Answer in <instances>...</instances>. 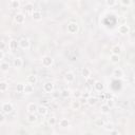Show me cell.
I'll list each match as a JSON object with an SVG mask.
<instances>
[{
	"instance_id": "cell-26",
	"label": "cell",
	"mask_w": 135,
	"mask_h": 135,
	"mask_svg": "<svg viewBox=\"0 0 135 135\" xmlns=\"http://www.w3.org/2000/svg\"><path fill=\"white\" fill-rule=\"evenodd\" d=\"M10 7L11 9H18L20 7V2L17 1V0H12L10 2Z\"/></svg>"
},
{
	"instance_id": "cell-1",
	"label": "cell",
	"mask_w": 135,
	"mask_h": 135,
	"mask_svg": "<svg viewBox=\"0 0 135 135\" xmlns=\"http://www.w3.org/2000/svg\"><path fill=\"white\" fill-rule=\"evenodd\" d=\"M13 111V104L11 102H3L1 105V112H3L4 114H9Z\"/></svg>"
},
{
	"instance_id": "cell-5",
	"label": "cell",
	"mask_w": 135,
	"mask_h": 135,
	"mask_svg": "<svg viewBox=\"0 0 135 135\" xmlns=\"http://www.w3.org/2000/svg\"><path fill=\"white\" fill-rule=\"evenodd\" d=\"M41 62H42V66L43 67H51L53 62H54V60H53V58L51 56H43L42 59H41Z\"/></svg>"
},
{
	"instance_id": "cell-22",
	"label": "cell",
	"mask_w": 135,
	"mask_h": 135,
	"mask_svg": "<svg viewBox=\"0 0 135 135\" xmlns=\"http://www.w3.org/2000/svg\"><path fill=\"white\" fill-rule=\"evenodd\" d=\"M34 92V87L33 85H30V84H28L25 85V88H24V93L25 94H31Z\"/></svg>"
},
{
	"instance_id": "cell-32",
	"label": "cell",
	"mask_w": 135,
	"mask_h": 135,
	"mask_svg": "<svg viewBox=\"0 0 135 135\" xmlns=\"http://www.w3.org/2000/svg\"><path fill=\"white\" fill-rule=\"evenodd\" d=\"M60 93H61V96H62V97H64V98H68L70 95H71V92H70V90H68V89L62 90Z\"/></svg>"
},
{
	"instance_id": "cell-30",
	"label": "cell",
	"mask_w": 135,
	"mask_h": 135,
	"mask_svg": "<svg viewBox=\"0 0 135 135\" xmlns=\"http://www.w3.org/2000/svg\"><path fill=\"white\" fill-rule=\"evenodd\" d=\"M110 60L112 61L113 63H117L119 61V55H114V54H112L110 56Z\"/></svg>"
},
{
	"instance_id": "cell-16",
	"label": "cell",
	"mask_w": 135,
	"mask_h": 135,
	"mask_svg": "<svg viewBox=\"0 0 135 135\" xmlns=\"http://www.w3.org/2000/svg\"><path fill=\"white\" fill-rule=\"evenodd\" d=\"M37 76L36 75H29L28 76V83L30 84V85H35V84H37Z\"/></svg>"
},
{
	"instance_id": "cell-9",
	"label": "cell",
	"mask_w": 135,
	"mask_h": 135,
	"mask_svg": "<svg viewBox=\"0 0 135 135\" xmlns=\"http://www.w3.org/2000/svg\"><path fill=\"white\" fill-rule=\"evenodd\" d=\"M64 80L67 81L68 84H71L75 80V75L73 72H67L64 74Z\"/></svg>"
},
{
	"instance_id": "cell-39",
	"label": "cell",
	"mask_w": 135,
	"mask_h": 135,
	"mask_svg": "<svg viewBox=\"0 0 135 135\" xmlns=\"http://www.w3.org/2000/svg\"><path fill=\"white\" fill-rule=\"evenodd\" d=\"M122 5H127V7H128V5H131L132 4V2L130 1V0H121V2H120Z\"/></svg>"
},
{
	"instance_id": "cell-21",
	"label": "cell",
	"mask_w": 135,
	"mask_h": 135,
	"mask_svg": "<svg viewBox=\"0 0 135 135\" xmlns=\"http://www.w3.org/2000/svg\"><path fill=\"white\" fill-rule=\"evenodd\" d=\"M71 107H72V109H73V110H79V109H80V107H81V103H80V101H78L77 99H76V100L72 101Z\"/></svg>"
},
{
	"instance_id": "cell-35",
	"label": "cell",
	"mask_w": 135,
	"mask_h": 135,
	"mask_svg": "<svg viewBox=\"0 0 135 135\" xmlns=\"http://www.w3.org/2000/svg\"><path fill=\"white\" fill-rule=\"evenodd\" d=\"M81 95H83V93H81L79 90H75V91L73 92V96H74L75 98H80Z\"/></svg>"
},
{
	"instance_id": "cell-25",
	"label": "cell",
	"mask_w": 135,
	"mask_h": 135,
	"mask_svg": "<svg viewBox=\"0 0 135 135\" xmlns=\"http://www.w3.org/2000/svg\"><path fill=\"white\" fill-rule=\"evenodd\" d=\"M121 53V48L119 45H114L112 48V54L114 55H119Z\"/></svg>"
},
{
	"instance_id": "cell-15",
	"label": "cell",
	"mask_w": 135,
	"mask_h": 135,
	"mask_svg": "<svg viewBox=\"0 0 135 135\" xmlns=\"http://www.w3.org/2000/svg\"><path fill=\"white\" fill-rule=\"evenodd\" d=\"M94 89L97 92H101L104 89V86L101 81H95V84H94Z\"/></svg>"
},
{
	"instance_id": "cell-43",
	"label": "cell",
	"mask_w": 135,
	"mask_h": 135,
	"mask_svg": "<svg viewBox=\"0 0 135 135\" xmlns=\"http://www.w3.org/2000/svg\"><path fill=\"white\" fill-rule=\"evenodd\" d=\"M3 58H4V52L0 51V59H1V61H3Z\"/></svg>"
},
{
	"instance_id": "cell-31",
	"label": "cell",
	"mask_w": 135,
	"mask_h": 135,
	"mask_svg": "<svg viewBox=\"0 0 135 135\" xmlns=\"http://www.w3.org/2000/svg\"><path fill=\"white\" fill-rule=\"evenodd\" d=\"M33 9H34V5L32 2H28L24 4V10L26 12H31V11H33Z\"/></svg>"
},
{
	"instance_id": "cell-33",
	"label": "cell",
	"mask_w": 135,
	"mask_h": 135,
	"mask_svg": "<svg viewBox=\"0 0 135 135\" xmlns=\"http://www.w3.org/2000/svg\"><path fill=\"white\" fill-rule=\"evenodd\" d=\"M87 102L89 103L90 105H94V104H96V102H97V98H96V97H92V96H91V97L87 100Z\"/></svg>"
},
{
	"instance_id": "cell-46",
	"label": "cell",
	"mask_w": 135,
	"mask_h": 135,
	"mask_svg": "<svg viewBox=\"0 0 135 135\" xmlns=\"http://www.w3.org/2000/svg\"><path fill=\"white\" fill-rule=\"evenodd\" d=\"M134 83H135V75H134Z\"/></svg>"
},
{
	"instance_id": "cell-18",
	"label": "cell",
	"mask_w": 135,
	"mask_h": 135,
	"mask_svg": "<svg viewBox=\"0 0 135 135\" xmlns=\"http://www.w3.org/2000/svg\"><path fill=\"white\" fill-rule=\"evenodd\" d=\"M9 68H10V63L7 61H1L0 63V69H1L2 72H7L9 71Z\"/></svg>"
},
{
	"instance_id": "cell-12",
	"label": "cell",
	"mask_w": 135,
	"mask_h": 135,
	"mask_svg": "<svg viewBox=\"0 0 135 135\" xmlns=\"http://www.w3.org/2000/svg\"><path fill=\"white\" fill-rule=\"evenodd\" d=\"M118 32L121 35H126V34H128L129 32H130V28H129L127 24H121L118 28Z\"/></svg>"
},
{
	"instance_id": "cell-13",
	"label": "cell",
	"mask_w": 135,
	"mask_h": 135,
	"mask_svg": "<svg viewBox=\"0 0 135 135\" xmlns=\"http://www.w3.org/2000/svg\"><path fill=\"white\" fill-rule=\"evenodd\" d=\"M18 45H19V41H17L15 39H11V41L9 43V49L12 51H15L18 48Z\"/></svg>"
},
{
	"instance_id": "cell-38",
	"label": "cell",
	"mask_w": 135,
	"mask_h": 135,
	"mask_svg": "<svg viewBox=\"0 0 135 135\" xmlns=\"http://www.w3.org/2000/svg\"><path fill=\"white\" fill-rule=\"evenodd\" d=\"M81 97L83 98H85L86 100H88L90 97H91V95H90V93L89 92H85V93H83V95H81Z\"/></svg>"
},
{
	"instance_id": "cell-23",
	"label": "cell",
	"mask_w": 135,
	"mask_h": 135,
	"mask_svg": "<svg viewBox=\"0 0 135 135\" xmlns=\"http://www.w3.org/2000/svg\"><path fill=\"white\" fill-rule=\"evenodd\" d=\"M8 89H9V85L5 83V81H1V83H0V91L4 93L8 91Z\"/></svg>"
},
{
	"instance_id": "cell-42",
	"label": "cell",
	"mask_w": 135,
	"mask_h": 135,
	"mask_svg": "<svg viewBox=\"0 0 135 135\" xmlns=\"http://www.w3.org/2000/svg\"><path fill=\"white\" fill-rule=\"evenodd\" d=\"M110 135H119V133H118V131L113 130V131H111V132H110Z\"/></svg>"
},
{
	"instance_id": "cell-2",
	"label": "cell",
	"mask_w": 135,
	"mask_h": 135,
	"mask_svg": "<svg viewBox=\"0 0 135 135\" xmlns=\"http://www.w3.org/2000/svg\"><path fill=\"white\" fill-rule=\"evenodd\" d=\"M67 30L70 34H75V33H77L78 32V24L76 22H70L69 24H68V28H67Z\"/></svg>"
},
{
	"instance_id": "cell-40",
	"label": "cell",
	"mask_w": 135,
	"mask_h": 135,
	"mask_svg": "<svg viewBox=\"0 0 135 135\" xmlns=\"http://www.w3.org/2000/svg\"><path fill=\"white\" fill-rule=\"evenodd\" d=\"M105 101H107V102H105V103H107V104L109 105V107H110V108H112V107H114V101L112 100V99H108V100H105Z\"/></svg>"
},
{
	"instance_id": "cell-44",
	"label": "cell",
	"mask_w": 135,
	"mask_h": 135,
	"mask_svg": "<svg viewBox=\"0 0 135 135\" xmlns=\"http://www.w3.org/2000/svg\"><path fill=\"white\" fill-rule=\"evenodd\" d=\"M76 59H77V58L74 57V56H72V57H71V59H70V60H71V61H75Z\"/></svg>"
},
{
	"instance_id": "cell-6",
	"label": "cell",
	"mask_w": 135,
	"mask_h": 135,
	"mask_svg": "<svg viewBox=\"0 0 135 135\" xmlns=\"http://www.w3.org/2000/svg\"><path fill=\"white\" fill-rule=\"evenodd\" d=\"M43 91L45 93H53L54 92V85L51 81H48L43 85Z\"/></svg>"
},
{
	"instance_id": "cell-4",
	"label": "cell",
	"mask_w": 135,
	"mask_h": 135,
	"mask_svg": "<svg viewBox=\"0 0 135 135\" xmlns=\"http://www.w3.org/2000/svg\"><path fill=\"white\" fill-rule=\"evenodd\" d=\"M14 20H15V22L17 23V24H23V23H24V20H25V16L22 13H17L14 16Z\"/></svg>"
},
{
	"instance_id": "cell-7",
	"label": "cell",
	"mask_w": 135,
	"mask_h": 135,
	"mask_svg": "<svg viewBox=\"0 0 135 135\" xmlns=\"http://www.w3.org/2000/svg\"><path fill=\"white\" fill-rule=\"evenodd\" d=\"M37 109H38L37 104L34 103V102L29 103V104H28V108H26L29 114H35V112H37Z\"/></svg>"
},
{
	"instance_id": "cell-11",
	"label": "cell",
	"mask_w": 135,
	"mask_h": 135,
	"mask_svg": "<svg viewBox=\"0 0 135 135\" xmlns=\"http://www.w3.org/2000/svg\"><path fill=\"white\" fill-rule=\"evenodd\" d=\"M113 76L115 78H122L124 77V71L120 69V68H115L113 70Z\"/></svg>"
},
{
	"instance_id": "cell-28",
	"label": "cell",
	"mask_w": 135,
	"mask_h": 135,
	"mask_svg": "<svg viewBox=\"0 0 135 135\" xmlns=\"http://www.w3.org/2000/svg\"><path fill=\"white\" fill-rule=\"evenodd\" d=\"M36 120H37L36 114H29L28 115V121L29 122H35Z\"/></svg>"
},
{
	"instance_id": "cell-36",
	"label": "cell",
	"mask_w": 135,
	"mask_h": 135,
	"mask_svg": "<svg viewBox=\"0 0 135 135\" xmlns=\"http://www.w3.org/2000/svg\"><path fill=\"white\" fill-rule=\"evenodd\" d=\"M116 3H117V2L114 1V0H107V1H105V4H107L108 7H114Z\"/></svg>"
},
{
	"instance_id": "cell-37",
	"label": "cell",
	"mask_w": 135,
	"mask_h": 135,
	"mask_svg": "<svg viewBox=\"0 0 135 135\" xmlns=\"http://www.w3.org/2000/svg\"><path fill=\"white\" fill-rule=\"evenodd\" d=\"M49 125L50 126H55L56 125V118L55 117H51V118H49Z\"/></svg>"
},
{
	"instance_id": "cell-19",
	"label": "cell",
	"mask_w": 135,
	"mask_h": 135,
	"mask_svg": "<svg viewBox=\"0 0 135 135\" xmlns=\"http://www.w3.org/2000/svg\"><path fill=\"white\" fill-rule=\"evenodd\" d=\"M59 126H60L61 128H68V127L70 126L69 119H68V118H61V119L59 120Z\"/></svg>"
},
{
	"instance_id": "cell-8",
	"label": "cell",
	"mask_w": 135,
	"mask_h": 135,
	"mask_svg": "<svg viewBox=\"0 0 135 135\" xmlns=\"http://www.w3.org/2000/svg\"><path fill=\"white\" fill-rule=\"evenodd\" d=\"M32 18H33V20H35V21L41 20V18H42L41 12L38 11V10H34V11L32 12Z\"/></svg>"
},
{
	"instance_id": "cell-27",
	"label": "cell",
	"mask_w": 135,
	"mask_h": 135,
	"mask_svg": "<svg viewBox=\"0 0 135 135\" xmlns=\"http://www.w3.org/2000/svg\"><path fill=\"white\" fill-rule=\"evenodd\" d=\"M104 130L105 131H109V132H111V131H113L114 130V125L112 124V122H107V124L104 125Z\"/></svg>"
},
{
	"instance_id": "cell-3",
	"label": "cell",
	"mask_w": 135,
	"mask_h": 135,
	"mask_svg": "<svg viewBox=\"0 0 135 135\" xmlns=\"http://www.w3.org/2000/svg\"><path fill=\"white\" fill-rule=\"evenodd\" d=\"M30 40H29L28 38H21L19 40V46L22 49V50H29L30 49Z\"/></svg>"
},
{
	"instance_id": "cell-41",
	"label": "cell",
	"mask_w": 135,
	"mask_h": 135,
	"mask_svg": "<svg viewBox=\"0 0 135 135\" xmlns=\"http://www.w3.org/2000/svg\"><path fill=\"white\" fill-rule=\"evenodd\" d=\"M5 120V117H4V113L1 112V114H0V124H3Z\"/></svg>"
},
{
	"instance_id": "cell-17",
	"label": "cell",
	"mask_w": 135,
	"mask_h": 135,
	"mask_svg": "<svg viewBox=\"0 0 135 135\" xmlns=\"http://www.w3.org/2000/svg\"><path fill=\"white\" fill-rule=\"evenodd\" d=\"M91 70L89 68H83V70H81V75L84 76L85 78H89L91 76Z\"/></svg>"
},
{
	"instance_id": "cell-29",
	"label": "cell",
	"mask_w": 135,
	"mask_h": 135,
	"mask_svg": "<svg viewBox=\"0 0 135 135\" xmlns=\"http://www.w3.org/2000/svg\"><path fill=\"white\" fill-rule=\"evenodd\" d=\"M24 88H25V85L18 84L17 87H16V90H17V92H19V93H24Z\"/></svg>"
},
{
	"instance_id": "cell-34",
	"label": "cell",
	"mask_w": 135,
	"mask_h": 135,
	"mask_svg": "<svg viewBox=\"0 0 135 135\" xmlns=\"http://www.w3.org/2000/svg\"><path fill=\"white\" fill-rule=\"evenodd\" d=\"M51 95H52V98L53 99H57L59 96H61V93L59 91H54L53 93H51Z\"/></svg>"
},
{
	"instance_id": "cell-10",
	"label": "cell",
	"mask_w": 135,
	"mask_h": 135,
	"mask_svg": "<svg viewBox=\"0 0 135 135\" xmlns=\"http://www.w3.org/2000/svg\"><path fill=\"white\" fill-rule=\"evenodd\" d=\"M13 66H14V68H16V69L22 68V66H23V60H22V58H20V57L14 58V59H13Z\"/></svg>"
},
{
	"instance_id": "cell-45",
	"label": "cell",
	"mask_w": 135,
	"mask_h": 135,
	"mask_svg": "<svg viewBox=\"0 0 135 135\" xmlns=\"http://www.w3.org/2000/svg\"><path fill=\"white\" fill-rule=\"evenodd\" d=\"M43 103H49V100H48V99H43Z\"/></svg>"
},
{
	"instance_id": "cell-20",
	"label": "cell",
	"mask_w": 135,
	"mask_h": 135,
	"mask_svg": "<svg viewBox=\"0 0 135 135\" xmlns=\"http://www.w3.org/2000/svg\"><path fill=\"white\" fill-rule=\"evenodd\" d=\"M110 110H111V108L109 107L107 103H103V104L100 105V111H101L103 114H108L110 112Z\"/></svg>"
},
{
	"instance_id": "cell-24",
	"label": "cell",
	"mask_w": 135,
	"mask_h": 135,
	"mask_svg": "<svg viewBox=\"0 0 135 135\" xmlns=\"http://www.w3.org/2000/svg\"><path fill=\"white\" fill-rule=\"evenodd\" d=\"M94 124H95L96 127H104L105 122H104V120L102 118H96L95 121H94Z\"/></svg>"
},
{
	"instance_id": "cell-14",
	"label": "cell",
	"mask_w": 135,
	"mask_h": 135,
	"mask_svg": "<svg viewBox=\"0 0 135 135\" xmlns=\"http://www.w3.org/2000/svg\"><path fill=\"white\" fill-rule=\"evenodd\" d=\"M37 113L41 116H44L48 114V108L45 107V105H39L38 109H37Z\"/></svg>"
}]
</instances>
